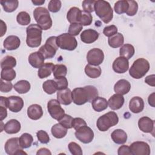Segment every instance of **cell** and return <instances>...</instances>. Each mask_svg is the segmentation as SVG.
<instances>
[{"mask_svg":"<svg viewBox=\"0 0 155 155\" xmlns=\"http://www.w3.org/2000/svg\"><path fill=\"white\" fill-rule=\"evenodd\" d=\"M93 21V17L91 13L82 11V14L81 16V19L79 23L84 26L90 25Z\"/></svg>","mask_w":155,"mask_h":155,"instance_id":"ee69618b","label":"cell"},{"mask_svg":"<svg viewBox=\"0 0 155 155\" xmlns=\"http://www.w3.org/2000/svg\"><path fill=\"white\" fill-rule=\"evenodd\" d=\"M54 81L56 82L58 90L67 88L68 87V81L65 77H60L58 78H54Z\"/></svg>","mask_w":155,"mask_h":155,"instance_id":"f907efd6","label":"cell"},{"mask_svg":"<svg viewBox=\"0 0 155 155\" xmlns=\"http://www.w3.org/2000/svg\"><path fill=\"white\" fill-rule=\"evenodd\" d=\"M7 108L13 113L20 111L24 107L23 99L18 96H11L7 97Z\"/></svg>","mask_w":155,"mask_h":155,"instance_id":"5bb4252c","label":"cell"},{"mask_svg":"<svg viewBox=\"0 0 155 155\" xmlns=\"http://www.w3.org/2000/svg\"><path fill=\"white\" fill-rule=\"evenodd\" d=\"M124 42V38L123 35L120 33H117L108 39V45L112 48H118L121 47V45H123Z\"/></svg>","mask_w":155,"mask_h":155,"instance_id":"1f68e13d","label":"cell"},{"mask_svg":"<svg viewBox=\"0 0 155 155\" xmlns=\"http://www.w3.org/2000/svg\"><path fill=\"white\" fill-rule=\"evenodd\" d=\"M0 3L5 12L11 13L14 12L18 7L19 2L17 0L1 1Z\"/></svg>","mask_w":155,"mask_h":155,"instance_id":"d590c367","label":"cell"},{"mask_svg":"<svg viewBox=\"0 0 155 155\" xmlns=\"http://www.w3.org/2000/svg\"><path fill=\"white\" fill-rule=\"evenodd\" d=\"M150 63L144 58H138L134 61L129 70L130 75L134 79H139L143 77L150 70Z\"/></svg>","mask_w":155,"mask_h":155,"instance_id":"5b68a950","label":"cell"},{"mask_svg":"<svg viewBox=\"0 0 155 155\" xmlns=\"http://www.w3.org/2000/svg\"><path fill=\"white\" fill-rule=\"evenodd\" d=\"M144 108L143 100L139 96L132 97L129 102V109L133 113H139Z\"/></svg>","mask_w":155,"mask_h":155,"instance_id":"d6986e66","label":"cell"},{"mask_svg":"<svg viewBox=\"0 0 155 155\" xmlns=\"http://www.w3.org/2000/svg\"><path fill=\"white\" fill-rule=\"evenodd\" d=\"M85 74L90 78L95 79L99 78L101 74V68L99 65H92L87 64L85 67Z\"/></svg>","mask_w":155,"mask_h":155,"instance_id":"f546056e","label":"cell"},{"mask_svg":"<svg viewBox=\"0 0 155 155\" xmlns=\"http://www.w3.org/2000/svg\"><path fill=\"white\" fill-rule=\"evenodd\" d=\"M36 154L37 155H42V154H46V155H51V153L50 152V151L46 148H41L40 149H39L38 150V151L36 152Z\"/></svg>","mask_w":155,"mask_h":155,"instance_id":"91938a15","label":"cell"},{"mask_svg":"<svg viewBox=\"0 0 155 155\" xmlns=\"http://www.w3.org/2000/svg\"><path fill=\"white\" fill-rule=\"evenodd\" d=\"M67 68L64 64H56L54 65L53 69V73L54 78H58L60 77H65L67 75Z\"/></svg>","mask_w":155,"mask_h":155,"instance_id":"ab89813d","label":"cell"},{"mask_svg":"<svg viewBox=\"0 0 155 155\" xmlns=\"http://www.w3.org/2000/svg\"><path fill=\"white\" fill-rule=\"evenodd\" d=\"M130 148L132 155H150L151 152L150 145L143 141L133 142Z\"/></svg>","mask_w":155,"mask_h":155,"instance_id":"4fadbf2b","label":"cell"},{"mask_svg":"<svg viewBox=\"0 0 155 155\" xmlns=\"http://www.w3.org/2000/svg\"><path fill=\"white\" fill-rule=\"evenodd\" d=\"M27 115L32 120H38L43 115L42 108L38 104H32L27 108Z\"/></svg>","mask_w":155,"mask_h":155,"instance_id":"cb8c5ba5","label":"cell"},{"mask_svg":"<svg viewBox=\"0 0 155 155\" xmlns=\"http://www.w3.org/2000/svg\"><path fill=\"white\" fill-rule=\"evenodd\" d=\"M117 154L118 155H125V154H128V155H131V152L130 148V147L128 145H122L120 146L117 150Z\"/></svg>","mask_w":155,"mask_h":155,"instance_id":"9f6ffc18","label":"cell"},{"mask_svg":"<svg viewBox=\"0 0 155 155\" xmlns=\"http://www.w3.org/2000/svg\"><path fill=\"white\" fill-rule=\"evenodd\" d=\"M18 23L21 25H27L30 23L31 18L30 15L26 12H19L16 16Z\"/></svg>","mask_w":155,"mask_h":155,"instance_id":"b9f144b4","label":"cell"},{"mask_svg":"<svg viewBox=\"0 0 155 155\" xmlns=\"http://www.w3.org/2000/svg\"><path fill=\"white\" fill-rule=\"evenodd\" d=\"M154 78H155V75H154V74H151V75L147 76L145 78V83H147L148 85H150V86L154 87V86H155Z\"/></svg>","mask_w":155,"mask_h":155,"instance_id":"6f0895ef","label":"cell"},{"mask_svg":"<svg viewBox=\"0 0 155 155\" xmlns=\"http://www.w3.org/2000/svg\"><path fill=\"white\" fill-rule=\"evenodd\" d=\"M85 125H87L86 122L83 119L80 118V117L73 118L72 127L75 130H77L79 128H80L81 127L85 126Z\"/></svg>","mask_w":155,"mask_h":155,"instance_id":"11a10c76","label":"cell"},{"mask_svg":"<svg viewBox=\"0 0 155 155\" xmlns=\"http://www.w3.org/2000/svg\"><path fill=\"white\" fill-rule=\"evenodd\" d=\"M71 96L73 102L75 104L81 105L87 102H91L98 96V91L95 87L92 85L78 87L71 91Z\"/></svg>","mask_w":155,"mask_h":155,"instance_id":"6da1fadb","label":"cell"},{"mask_svg":"<svg viewBox=\"0 0 155 155\" xmlns=\"http://www.w3.org/2000/svg\"><path fill=\"white\" fill-rule=\"evenodd\" d=\"M54 65L51 62L45 63L38 70V76L40 79H44L50 76L53 72Z\"/></svg>","mask_w":155,"mask_h":155,"instance_id":"f1b7e54d","label":"cell"},{"mask_svg":"<svg viewBox=\"0 0 155 155\" xmlns=\"http://www.w3.org/2000/svg\"><path fill=\"white\" fill-rule=\"evenodd\" d=\"M42 88L44 91L48 94H52L58 90L56 82L52 79L45 81L42 84Z\"/></svg>","mask_w":155,"mask_h":155,"instance_id":"8d00e7d4","label":"cell"},{"mask_svg":"<svg viewBox=\"0 0 155 155\" xmlns=\"http://www.w3.org/2000/svg\"><path fill=\"white\" fill-rule=\"evenodd\" d=\"M76 137L84 143H88L94 139V132L91 128L87 125L83 126L76 130L74 133Z\"/></svg>","mask_w":155,"mask_h":155,"instance_id":"8fae6325","label":"cell"},{"mask_svg":"<svg viewBox=\"0 0 155 155\" xmlns=\"http://www.w3.org/2000/svg\"><path fill=\"white\" fill-rule=\"evenodd\" d=\"M47 110L52 118L59 120L65 114L64 110L61 107L58 100L51 99L47 103Z\"/></svg>","mask_w":155,"mask_h":155,"instance_id":"30bf717a","label":"cell"},{"mask_svg":"<svg viewBox=\"0 0 155 155\" xmlns=\"http://www.w3.org/2000/svg\"><path fill=\"white\" fill-rule=\"evenodd\" d=\"M118 122L119 117L117 114L114 111H110L97 119L96 126L99 131H106L110 127L117 125Z\"/></svg>","mask_w":155,"mask_h":155,"instance_id":"8992f818","label":"cell"},{"mask_svg":"<svg viewBox=\"0 0 155 155\" xmlns=\"http://www.w3.org/2000/svg\"><path fill=\"white\" fill-rule=\"evenodd\" d=\"M61 8V1L59 0H51L48 5V10L53 13H56Z\"/></svg>","mask_w":155,"mask_h":155,"instance_id":"681fc988","label":"cell"},{"mask_svg":"<svg viewBox=\"0 0 155 155\" xmlns=\"http://www.w3.org/2000/svg\"><path fill=\"white\" fill-rule=\"evenodd\" d=\"M21 124L16 119H11L4 125V130L7 134H16L21 130Z\"/></svg>","mask_w":155,"mask_h":155,"instance_id":"d4e9b609","label":"cell"},{"mask_svg":"<svg viewBox=\"0 0 155 155\" xmlns=\"http://www.w3.org/2000/svg\"><path fill=\"white\" fill-rule=\"evenodd\" d=\"M51 132L54 137L57 139H61L66 136L67 133V128H66L60 123L56 124L52 126Z\"/></svg>","mask_w":155,"mask_h":155,"instance_id":"4dcf8cb0","label":"cell"},{"mask_svg":"<svg viewBox=\"0 0 155 155\" xmlns=\"http://www.w3.org/2000/svg\"><path fill=\"white\" fill-rule=\"evenodd\" d=\"M91 105L94 110L101 112L107 108L108 102L105 98L97 96L91 102Z\"/></svg>","mask_w":155,"mask_h":155,"instance_id":"83f0119b","label":"cell"},{"mask_svg":"<svg viewBox=\"0 0 155 155\" xmlns=\"http://www.w3.org/2000/svg\"><path fill=\"white\" fill-rule=\"evenodd\" d=\"M131 89V84L126 79L119 80L114 86V90L116 94L124 95L127 94Z\"/></svg>","mask_w":155,"mask_h":155,"instance_id":"7402d4cb","label":"cell"},{"mask_svg":"<svg viewBox=\"0 0 155 155\" xmlns=\"http://www.w3.org/2000/svg\"><path fill=\"white\" fill-rule=\"evenodd\" d=\"M113 141L117 144H124L127 140V134L125 131L121 129L114 130L111 134Z\"/></svg>","mask_w":155,"mask_h":155,"instance_id":"484cf974","label":"cell"},{"mask_svg":"<svg viewBox=\"0 0 155 155\" xmlns=\"http://www.w3.org/2000/svg\"><path fill=\"white\" fill-rule=\"evenodd\" d=\"M135 50L134 47L130 44H125L121 46L119 50L120 56L124 57L127 59H130L134 54Z\"/></svg>","mask_w":155,"mask_h":155,"instance_id":"836d02e7","label":"cell"},{"mask_svg":"<svg viewBox=\"0 0 155 155\" xmlns=\"http://www.w3.org/2000/svg\"><path fill=\"white\" fill-rule=\"evenodd\" d=\"M68 150L70 153L73 155H82V150L81 147L79 145L76 143L74 142H71L69 143L68 145Z\"/></svg>","mask_w":155,"mask_h":155,"instance_id":"7dc6e473","label":"cell"},{"mask_svg":"<svg viewBox=\"0 0 155 155\" xmlns=\"http://www.w3.org/2000/svg\"><path fill=\"white\" fill-rule=\"evenodd\" d=\"M99 33L91 28L84 30L81 34V41L85 44H91L95 42L99 38Z\"/></svg>","mask_w":155,"mask_h":155,"instance_id":"ac0fdd59","label":"cell"},{"mask_svg":"<svg viewBox=\"0 0 155 155\" xmlns=\"http://www.w3.org/2000/svg\"><path fill=\"white\" fill-rule=\"evenodd\" d=\"M96 1L94 0H84L82 1V6L84 12L91 13L94 11V4Z\"/></svg>","mask_w":155,"mask_h":155,"instance_id":"c3c4849f","label":"cell"},{"mask_svg":"<svg viewBox=\"0 0 155 155\" xmlns=\"http://www.w3.org/2000/svg\"><path fill=\"white\" fill-rule=\"evenodd\" d=\"M16 77V71L13 68L2 69L1 72V79L7 81H12Z\"/></svg>","mask_w":155,"mask_h":155,"instance_id":"f35d334b","label":"cell"},{"mask_svg":"<svg viewBox=\"0 0 155 155\" xmlns=\"http://www.w3.org/2000/svg\"><path fill=\"white\" fill-rule=\"evenodd\" d=\"M21 44L19 38L15 35L7 37L3 42V46L7 50H14L19 48Z\"/></svg>","mask_w":155,"mask_h":155,"instance_id":"44dd1931","label":"cell"},{"mask_svg":"<svg viewBox=\"0 0 155 155\" xmlns=\"http://www.w3.org/2000/svg\"><path fill=\"white\" fill-rule=\"evenodd\" d=\"M155 96V93H151L148 98V104L150 105H151L152 107H155V100H154V96Z\"/></svg>","mask_w":155,"mask_h":155,"instance_id":"94428289","label":"cell"},{"mask_svg":"<svg viewBox=\"0 0 155 155\" xmlns=\"http://www.w3.org/2000/svg\"><path fill=\"white\" fill-rule=\"evenodd\" d=\"M57 36L49 37L44 45L41 46L38 51L40 52L45 59H50L53 58L58 49L56 42Z\"/></svg>","mask_w":155,"mask_h":155,"instance_id":"52a82bcc","label":"cell"},{"mask_svg":"<svg viewBox=\"0 0 155 155\" xmlns=\"http://www.w3.org/2000/svg\"><path fill=\"white\" fill-rule=\"evenodd\" d=\"M73 120V118L71 116L65 114L64 115V116L61 119H59L58 121L59 122V123L61 125H62L66 128L70 129V128H73V127H72Z\"/></svg>","mask_w":155,"mask_h":155,"instance_id":"bcb514c9","label":"cell"},{"mask_svg":"<svg viewBox=\"0 0 155 155\" xmlns=\"http://www.w3.org/2000/svg\"><path fill=\"white\" fill-rule=\"evenodd\" d=\"M56 42L58 47L69 51L74 50L78 46L76 39L68 33H64L57 36Z\"/></svg>","mask_w":155,"mask_h":155,"instance_id":"ba28073f","label":"cell"},{"mask_svg":"<svg viewBox=\"0 0 155 155\" xmlns=\"http://www.w3.org/2000/svg\"><path fill=\"white\" fill-rule=\"evenodd\" d=\"M82 11L76 7H73L69 9L67 14V19L68 21L72 23L79 22L81 19Z\"/></svg>","mask_w":155,"mask_h":155,"instance_id":"4316f807","label":"cell"},{"mask_svg":"<svg viewBox=\"0 0 155 155\" xmlns=\"http://www.w3.org/2000/svg\"><path fill=\"white\" fill-rule=\"evenodd\" d=\"M31 2L35 5H42L45 2V1L44 0H40V1L35 0V1H31Z\"/></svg>","mask_w":155,"mask_h":155,"instance_id":"be15d7a7","label":"cell"},{"mask_svg":"<svg viewBox=\"0 0 155 155\" xmlns=\"http://www.w3.org/2000/svg\"><path fill=\"white\" fill-rule=\"evenodd\" d=\"M45 58L39 51L31 53L28 56V62L30 64L35 68H39L44 64Z\"/></svg>","mask_w":155,"mask_h":155,"instance_id":"603a6c76","label":"cell"},{"mask_svg":"<svg viewBox=\"0 0 155 155\" xmlns=\"http://www.w3.org/2000/svg\"><path fill=\"white\" fill-rule=\"evenodd\" d=\"M124 97L123 95L119 94H114L111 96L108 102V105L113 110H117L120 109L124 104Z\"/></svg>","mask_w":155,"mask_h":155,"instance_id":"ffe728a7","label":"cell"},{"mask_svg":"<svg viewBox=\"0 0 155 155\" xmlns=\"http://www.w3.org/2000/svg\"><path fill=\"white\" fill-rule=\"evenodd\" d=\"M104 59V54L102 50L94 48L89 50L87 54V60L88 64L92 65H99Z\"/></svg>","mask_w":155,"mask_h":155,"instance_id":"7c38bea8","label":"cell"},{"mask_svg":"<svg viewBox=\"0 0 155 155\" xmlns=\"http://www.w3.org/2000/svg\"><path fill=\"white\" fill-rule=\"evenodd\" d=\"M16 65V59L12 56H6L4 57L1 61V67L2 69L13 68Z\"/></svg>","mask_w":155,"mask_h":155,"instance_id":"74e56055","label":"cell"},{"mask_svg":"<svg viewBox=\"0 0 155 155\" xmlns=\"http://www.w3.org/2000/svg\"><path fill=\"white\" fill-rule=\"evenodd\" d=\"M128 8V1L126 0H122L118 1L114 4V9L115 12L117 14H122L126 13L127 10Z\"/></svg>","mask_w":155,"mask_h":155,"instance_id":"60d3db41","label":"cell"},{"mask_svg":"<svg viewBox=\"0 0 155 155\" xmlns=\"http://www.w3.org/2000/svg\"><path fill=\"white\" fill-rule=\"evenodd\" d=\"M139 128L143 133H152L154 136V120L147 116L140 117L138 121Z\"/></svg>","mask_w":155,"mask_h":155,"instance_id":"9a60e30c","label":"cell"},{"mask_svg":"<svg viewBox=\"0 0 155 155\" xmlns=\"http://www.w3.org/2000/svg\"><path fill=\"white\" fill-rule=\"evenodd\" d=\"M0 91L3 93H8L12 90L13 84L10 81H4L1 79L0 81Z\"/></svg>","mask_w":155,"mask_h":155,"instance_id":"db71d44e","label":"cell"},{"mask_svg":"<svg viewBox=\"0 0 155 155\" xmlns=\"http://www.w3.org/2000/svg\"><path fill=\"white\" fill-rule=\"evenodd\" d=\"M7 116V108L3 106L0 105V117H1V121H2L3 119H4Z\"/></svg>","mask_w":155,"mask_h":155,"instance_id":"680465c9","label":"cell"},{"mask_svg":"<svg viewBox=\"0 0 155 155\" xmlns=\"http://www.w3.org/2000/svg\"><path fill=\"white\" fill-rule=\"evenodd\" d=\"M4 148L5 153L9 155L27 154L21 147L18 137H12L8 139L5 143Z\"/></svg>","mask_w":155,"mask_h":155,"instance_id":"9c48e42d","label":"cell"},{"mask_svg":"<svg viewBox=\"0 0 155 155\" xmlns=\"http://www.w3.org/2000/svg\"><path fill=\"white\" fill-rule=\"evenodd\" d=\"M112 68L117 73L120 74L125 73L129 68L128 59L122 56L117 58L113 63Z\"/></svg>","mask_w":155,"mask_h":155,"instance_id":"2e32d148","label":"cell"},{"mask_svg":"<svg viewBox=\"0 0 155 155\" xmlns=\"http://www.w3.org/2000/svg\"><path fill=\"white\" fill-rule=\"evenodd\" d=\"M82 28L83 25L79 22L72 23L69 26L68 33L73 36H78L82 30Z\"/></svg>","mask_w":155,"mask_h":155,"instance_id":"7bdbcfd3","label":"cell"},{"mask_svg":"<svg viewBox=\"0 0 155 155\" xmlns=\"http://www.w3.org/2000/svg\"><path fill=\"white\" fill-rule=\"evenodd\" d=\"M1 37L3 36L4 35L5 33L6 32V30H7V26H6V24L5 23L2 21V20H1Z\"/></svg>","mask_w":155,"mask_h":155,"instance_id":"6125c7cd","label":"cell"},{"mask_svg":"<svg viewBox=\"0 0 155 155\" xmlns=\"http://www.w3.org/2000/svg\"><path fill=\"white\" fill-rule=\"evenodd\" d=\"M94 11L96 15L105 24L109 23L113 18V10L110 3L104 0L96 1Z\"/></svg>","mask_w":155,"mask_h":155,"instance_id":"7a4b0ae2","label":"cell"},{"mask_svg":"<svg viewBox=\"0 0 155 155\" xmlns=\"http://www.w3.org/2000/svg\"><path fill=\"white\" fill-rule=\"evenodd\" d=\"M33 141V136L29 133H23L19 138V142L22 149L28 148L31 147Z\"/></svg>","mask_w":155,"mask_h":155,"instance_id":"e575fe53","label":"cell"},{"mask_svg":"<svg viewBox=\"0 0 155 155\" xmlns=\"http://www.w3.org/2000/svg\"><path fill=\"white\" fill-rule=\"evenodd\" d=\"M128 8L126 12V14L128 16H133L137 13L138 10V4L137 2L133 0L128 1Z\"/></svg>","mask_w":155,"mask_h":155,"instance_id":"f6af8a7d","label":"cell"},{"mask_svg":"<svg viewBox=\"0 0 155 155\" xmlns=\"http://www.w3.org/2000/svg\"><path fill=\"white\" fill-rule=\"evenodd\" d=\"M117 33V28L114 25H111L105 27L103 30V33L107 37H111V36Z\"/></svg>","mask_w":155,"mask_h":155,"instance_id":"f5cc1de1","label":"cell"},{"mask_svg":"<svg viewBox=\"0 0 155 155\" xmlns=\"http://www.w3.org/2000/svg\"><path fill=\"white\" fill-rule=\"evenodd\" d=\"M30 84L26 80H21L18 81L13 86L14 89L19 94L27 93L30 90Z\"/></svg>","mask_w":155,"mask_h":155,"instance_id":"d6a6232c","label":"cell"},{"mask_svg":"<svg viewBox=\"0 0 155 155\" xmlns=\"http://www.w3.org/2000/svg\"><path fill=\"white\" fill-rule=\"evenodd\" d=\"M57 100L61 104L64 105H70L73 100L71 96V91L70 88H65L58 90L57 91Z\"/></svg>","mask_w":155,"mask_h":155,"instance_id":"e0dca14e","label":"cell"},{"mask_svg":"<svg viewBox=\"0 0 155 155\" xmlns=\"http://www.w3.org/2000/svg\"><path fill=\"white\" fill-rule=\"evenodd\" d=\"M33 17L37 24L43 30H47L52 26V20L48 10L45 7H37L33 11Z\"/></svg>","mask_w":155,"mask_h":155,"instance_id":"277c9868","label":"cell"},{"mask_svg":"<svg viewBox=\"0 0 155 155\" xmlns=\"http://www.w3.org/2000/svg\"><path fill=\"white\" fill-rule=\"evenodd\" d=\"M42 30L35 24H30L26 28V44L29 47L35 48L39 47L42 41Z\"/></svg>","mask_w":155,"mask_h":155,"instance_id":"3957f363","label":"cell"},{"mask_svg":"<svg viewBox=\"0 0 155 155\" xmlns=\"http://www.w3.org/2000/svg\"><path fill=\"white\" fill-rule=\"evenodd\" d=\"M38 140L42 143H48L50 142V137L48 133L44 130H39L36 133Z\"/></svg>","mask_w":155,"mask_h":155,"instance_id":"816d5d0a","label":"cell"}]
</instances>
